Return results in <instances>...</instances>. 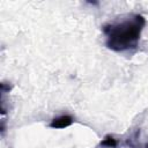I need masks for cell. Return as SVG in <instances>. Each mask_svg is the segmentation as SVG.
<instances>
[{"mask_svg": "<svg viewBox=\"0 0 148 148\" xmlns=\"http://www.w3.org/2000/svg\"><path fill=\"white\" fill-rule=\"evenodd\" d=\"M145 25L146 18L141 14H130L104 24L102 30L106 47L119 53L136 50Z\"/></svg>", "mask_w": 148, "mask_h": 148, "instance_id": "obj_1", "label": "cell"}, {"mask_svg": "<svg viewBox=\"0 0 148 148\" xmlns=\"http://www.w3.org/2000/svg\"><path fill=\"white\" fill-rule=\"evenodd\" d=\"M74 123V117L71 114H61L59 117H56L51 120V123L49 124V126L51 128H56V130H61V128H66L69 127L72 124Z\"/></svg>", "mask_w": 148, "mask_h": 148, "instance_id": "obj_2", "label": "cell"}, {"mask_svg": "<svg viewBox=\"0 0 148 148\" xmlns=\"http://www.w3.org/2000/svg\"><path fill=\"white\" fill-rule=\"evenodd\" d=\"M117 145H118L117 139H114V138H113L112 135H110V134L105 135V136H104V139L101 141V146H102V147L114 148V147H117Z\"/></svg>", "mask_w": 148, "mask_h": 148, "instance_id": "obj_3", "label": "cell"}]
</instances>
